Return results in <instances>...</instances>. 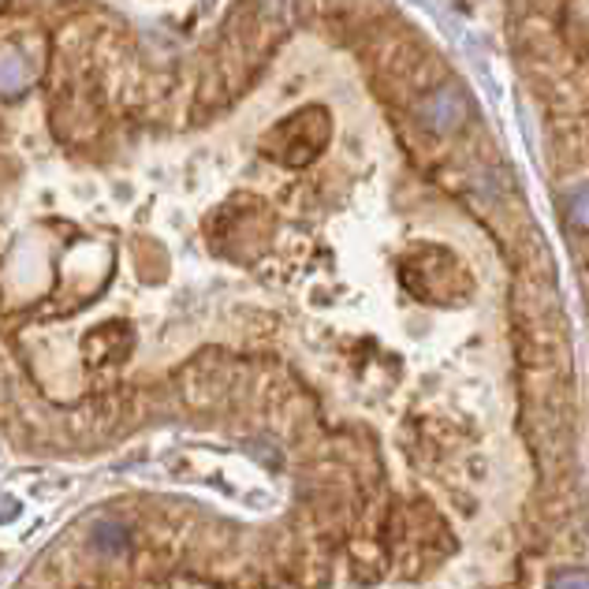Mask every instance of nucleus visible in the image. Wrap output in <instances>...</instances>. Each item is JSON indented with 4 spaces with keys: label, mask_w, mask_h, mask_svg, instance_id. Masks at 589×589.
<instances>
[{
    "label": "nucleus",
    "mask_w": 589,
    "mask_h": 589,
    "mask_svg": "<svg viewBox=\"0 0 589 589\" xmlns=\"http://www.w3.org/2000/svg\"><path fill=\"white\" fill-rule=\"evenodd\" d=\"M328 139H332V120H328V112L321 105H306V109L280 120L276 128L265 134L262 150H265V157L287 164V168H303V164L321 157Z\"/></svg>",
    "instance_id": "obj_1"
},
{
    "label": "nucleus",
    "mask_w": 589,
    "mask_h": 589,
    "mask_svg": "<svg viewBox=\"0 0 589 589\" xmlns=\"http://www.w3.org/2000/svg\"><path fill=\"white\" fill-rule=\"evenodd\" d=\"M403 280H407V287L414 295L426 298V303H437V306L462 303V298L470 295L467 269L440 247L411 250L407 262H403Z\"/></svg>",
    "instance_id": "obj_2"
},
{
    "label": "nucleus",
    "mask_w": 589,
    "mask_h": 589,
    "mask_svg": "<svg viewBox=\"0 0 589 589\" xmlns=\"http://www.w3.org/2000/svg\"><path fill=\"white\" fill-rule=\"evenodd\" d=\"M470 112H475L470 109V98L456 90V86H437V90H429L426 98H418V105H414V116H418L422 128L429 134H440V139L467 128Z\"/></svg>",
    "instance_id": "obj_3"
},
{
    "label": "nucleus",
    "mask_w": 589,
    "mask_h": 589,
    "mask_svg": "<svg viewBox=\"0 0 589 589\" xmlns=\"http://www.w3.org/2000/svg\"><path fill=\"white\" fill-rule=\"evenodd\" d=\"M128 541H131L128 526L116 523V519H105V523L94 526V534H90V545L98 548V553H109V556L123 553V548H128Z\"/></svg>",
    "instance_id": "obj_4"
},
{
    "label": "nucleus",
    "mask_w": 589,
    "mask_h": 589,
    "mask_svg": "<svg viewBox=\"0 0 589 589\" xmlns=\"http://www.w3.org/2000/svg\"><path fill=\"white\" fill-rule=\"evenodd\" d=\"M567 214H571V220L578 228L589 231V183L571 187V195H567Z\"/></svg>",
    "instance_id": "obj_5"
},
{
    "label": "nucleus",
    "mask_w": 589,
    "mask_h": 589,
    "mask_svg": "<svg viewBox=\"0 0 589 589\" xmlns=\"http://www.w3.org/2000/svg\"><path fill=\"white\" fill-rule=\"evenodd\" d=\"M23 83H26V67L23 64H19V61H4V64H0V90L12 94Z\"/></svg>",
    "instance_id": "obj_6"
},
{
    "label": "nucleus",
    "mask_w": 589,
    "mask_h": 589,
    "mask_svg": "<svg viewBox=\"0 0 589 589\" xmlns=\"http://www.w3.org/2000/svg\"><path fill=\"white\" fill-rule=\"evenodd\" d=\"M553 589H589V571L586 567H575V571H564L556 578Z\"/></svg>",
    "instance_id": "obj_7"
}]
</instances>
